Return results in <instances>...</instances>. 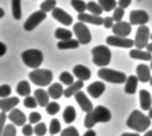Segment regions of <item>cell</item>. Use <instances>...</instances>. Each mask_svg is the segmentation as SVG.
<instances>
[{
	"label": "cell",
	"mask_w": 152,
	"mask_h": 136,
	"mask_svg": "<svg viewBox=\"0 0 152 136\" xmlns=\"http://www.w3.org/2000/svg\"><path fill=\"white\" fill-rule=\"evenodd\" d=\"M111 111L103 105H97L91 113H87L85 117L84 125L86 128L91 129L97 122H107L111 120Z\"/></svg>",
	"instance_id": "6da1fadb"
},
{
	"label": "cell",
	"mask_w": 152,
	"mask_h": 136,
	"mask_svg": "<svg viewBox=\"0 0 152 136\" xmlns=\"http://www.w3.org/2000/svg\"><path fill=\"white\" fill-rule=\"evenodd\" d=\"M126 125L128 128L133 129L137 133H141V132H145L151 126V119L149 116L144 114L142 111L134 110L128 117Z\"/></svg>",
	"instance_id": "7a4b0ae2"
},
{
	"label": "cell",
	"mask_w": 152,
	"mask_h": 136,
	"mask_svg": "<svg viewBox=\"0 0 152 136\" xmlns=\"http://www.w3.org/2000/svg\"><path fill=\"white\" fill-rule=\"evenodd\" d=\"M91 55H93V62L95 65L101 67V68H104L110 64L111 62V57H112V54L111 50L109 49L107 46L104 45H99L96 46L91 49Z\"/></svg>",
	"instance_id": "3957f363"
},
{
	"label": "cell",
	"mask_w": 152,
	"mask_h": 136,
	"mask_svg": "<svg viewBox=\"0 0 152 136\" xmlns=\"http://www.w3.org/2000/svg\"><path fill=\"white\" fill-rule=\"evenodd\" d=\"M29 79L31 83L40 87L50 86L53 81V72L47 69H37L29 73Z\"/></svg>",
	"instance_id": "277c9868"
},
{
	"label": "cell",
	"mask_w": 152,
	"mask_h": 136,
	"mask_svg": "<svg viewBox=\"0 0 152 136\" xmlns=\"http://www.w3.org/2000/svg\"><path fill=\"white\" fill-rule=\"evenodd\" d=\"M21 57H22L23 63L28 68L34 69V70H37L44 62V54L39 49H26L22 53Z\"/></svg>",
	"instance_id": "5b68a950"
},
{
	"label": "cell",
	"mask_w": 152,
	"mask_h": 136,
	"mask_svg": "<svg viewBox=\"0 0 152 136\" xmlns=\"http://www.w3.org/2000/svg\"><path fill=\"white\" fill-rule=\"evenodd\" d=\"M97 76L107 83H126L127 81V76L121 72V71H117L113 69H109V68H102L99 70L97 72Z\"/></svg>",
	"instance_id": "8992f818"
},
{
	"label": "cell",
	"mask_w": 152,
	"mask_h": 136,
	"mask_svg": "<svg viewBox=\"0 0 152 136\" xmlns=\"http://www.w3.org/2000/svg\"><path fill=\"white\" fill-rule=\"evenodd\" d=\"M73 32L76 34L77 40L83 44V45H87L91 41V33L88 26L85 23L78 22L73 25Z\"/></svg>",
	"instance_id": "52a82bcc"
},
{
	"label": "cell",
	"mask_w": 152,
	"mask_h": 136,
	"mask_svg": "<svg viewBox=\"0 0 152 136\" xmlns=\"http://www.w3.org/2000/svg\"><path fill=\"white\" fill-rule=\"evenodd\" d=\"M151 37V33H150V29L146 26V25H142V26H138L137 32L135 34V46H136V49L142 50L143 48H145L146 46L149 45V39Z\"/></svg>",
	"instance_id": "ba28073f"
},
{
	"label": "cell",
	"mask_w": 152,
	"mask_h": 136,
	"mask_svg": "<svg viewBox=\"0 0 152 136\" xmlns=\"http://www.w3.org/2000/svg\"><path fill=\"white\" fill-rule=\"evenodd\" d=\"M46 17H47V14L41 12V10H37V12L32 13L24 23V26H23L24 30L32 31L33 29H36L44 20H46Z\"/></svg>",
	"instance_id": "9c48e42d"
},
{
	"label": "cell",
	"mask_w": 152,
	"mask_h": 136,
	"mask_svg": "<svg viewBox=\"0 0 152 136\" xmlns=\"http://www.w3.org/2000/svg\"><path fill=\"white\" fill-rule=\"evenodd\" d=\"M149 14L142 10V9H137V10H132L129 14V23L132 25H145L149 22Z\"/></svg>",
	"instance_id": "30bf717a"
},
{
	"label": "cell",
	"mask_w": 152,
	"mask_h": 136,
	"mask_svg": "<svg viewBox=\"0 0 152 136\" xmlns=\"http://www.w3.org/2000/svg\"><path fill=\"white\" fill-rule=\"evenodd\" d=\"M107 44L114 47H122V48H132L135 46V41L129 38H120L115 36H109L107 37Z\"/></svg>",
	"instance_id": "8fae6325"
},
{
	"label": "cell",
	"mask_w": 152,
	"mask_h": 136,
	"mask_svg": "<svg viewBox=\"0 0 152 136\" xmlns=\"http://www.w3.org/2000/svg\"><path fill=\"white\" fill-rule=\"evenodd\" d=\"M113 36L120 37V38H128V36L132 32V24L128 22H119L115 23L112 28Z\"/></svg>",
	"instance_id": "7c38bea8"
},
{
	"label": "cell",
	"mask_w": 152,
	"mask_h": 136,
	"mask_svg": "<svg viewBox=\"0 0 152 136\" xmlns=\"http://www.w3.org/2000/svg\"><path fill=\"white\" fill-rule=\"evenodd\" d=\"M75 98H76L77 103L80 106V109H81L84 112H86V113H91V111L95 109V107L93 106V103L91 102V99L87 97V95H86L83 91H79L78 94H76V95H75Z\"/></svg>",
	"instance_id": "4fadbf2b"
},
{
	"label": "cell",
	"mask_w": 152,
	"mask_h": 136,
	"mask_svg": "<svg viewBox=\"0 0 152 136\" xmlns=\"http://www.w3.org/2000/svg\"><path fill=\"white\" fill-rule=\"evenodd\" d=\"M52 16H53V18H55L57 22L64 24L65 26L71 25L72 22H73L72 16L70 15L69 13H66L64 9H62V8H60V7H56L54 9L53 12H52Z\"/></svg>",
	"instance_id": "5bb4252c"
},
{
	"label": "cell",
	"mask_w": 152,
	"mask_h": 136,
	"mask_svg": "<svg viewBox=\"0 0 152 136\" xmlns=\"http://www.w3.org/2000/svg\"><path fill=\"white\" fill-rule=\"evenodd\" d=\"M20 103V98L16 96H12V97L7 98H1L0 99V109L1 112H10L14 109H16V106Z\"/></svg>",
	"instance_id": "9a60e30c"
},
{
	"label": "cell",
	"mask_w": 152,
	"mask_h": 136,
	"mask_svg": "<svg viewBox=\"0 0 152 136\" xmlns=\"http://www.w3.org/2000/svg\"><path fill=\"white\" fill-rule=\"evenodd\" d=\"M136 77L141 83H150L151 80V68L146 64H138L136 68Z\"/></svg>",
	"instance_id": "2e32d148"
},
{
	"label": "cell",
	"mask_w": 152,
	"mask_h": 136,
	"mask_svg": "<svg viewBox=\"0 0 152 136\" xmlns=\"http://www.w3.org/2000/svg\"><path fill=\"white\" fill-rule=\"evenodd\" d=\"M105 91V83L102 81H94L89 86H87V93L93 98H99Z\"/></svg>",
	"instance_id": "e0dca14e"
},
{
	"label": "cell",
	"mask_w": 152,
	"mask_h": 136,
	"mask_svg": "<svg viewBox=\"0 0 152 136\" xmlns=\"http://www.w3.org/2000/svg\"><path fill=\"white\" fill-rule=\"evenodd\" d=\"M8 119L13 122L15 126H25L26 122V116L23 113L20 109H14L8 114Z\"/></svg>",
	"instance_id": "ac0fdd59"
},
{
	"label": "cell",
	"mask_w": 152,
	"mask_h": 136,
	"mask_svg": "<svg viewBox=\"0 0 152 136\" xmlns=\"http://www.w3.org/2000/svg\"><path fill=\"white\" fill-rule=\"evenodd\" d=\"M73 76L78 78V80L80 81H87L91 79V72L87 67H85L83 64H78L73 68Z\"/></svg>",
	"instance_id": "d6986e66"
},
{
	"label": "cell",
	"mask_w": 152,
	"mask_h": 136,
	"mask_svg": "<svg viewBox=\"0 0 152 136\" xmlns=\"http://www.w3.org/2000/svg\"><path fill=\"white\" fill-rule=\"evenodd\" d=\"M78 20L79 22L81 23H89V24H94V25H103L104 22V18L101 17V16L96 15H91L88 13H84V14H79L78 15Z\"/></svg>",
	"instance_id": "ffe728a7"
},
{
	"label": "cell",
	"mask_w": 152,
	"mask_h": 136,
	"mask_svg": "<svg viewBox=\"0 0 152 136\" xmlns=\"http://www.w3.org/2000/svg\"><path fill=\"white\" fill-rule=\"evenodd\" d=\"M138 95H140V105H141V109L144 110V111H146V110L150 111L152 105L151 94L148 91H145V89H141L140 93H138Z\"/></svg>",
	"instance_id": "44dd1931"
},
{
	"label": "cell",
	"mask_w": 152,
	"mask_h": 136,
	"mask_svg": "<svg viewBox=\"0 0 152 136\" xmlns=\"http://www.w3.org/2000/svg\"><path fill=\"white\" fill-rule=\"evenodd\" d=\"M64 88L62 86L61 83H52L49 87H48V94H49V97H52L53 99H58L62 97V95H64Z\"/></svg>",
	"instance_id": "7402d4cb"
},
{
	"label": "cell",
	"mask_w": 152,
	"mask_h": 136,
	"mask_svg": "<svg viewBox=\"0 0 152 136\" xmlns=\"http://www.w3.org/2000/svg\"><path fill=\"white\" fill-rule=\"evenodd\" d=\"M34 97L37 99L38 104L42 107H46L50 102H49V94L42 88H38L34 91Z\"/></svg>",
	"instance_id": "603a6c76"
},
{
	"label": "cell",
	"mask_w": 152,
	"mask_h": 136,
	"mask_svg": "<svg viewBox=\"0 0 152 136\" xmlns=\"http://www.w3.org/2000/svg\"><path fill=\"white\" fill-rule=\"evenodd\" d=\"M84 87V81H80V80H77L75 83H72L71 86H69L68 88L64 91V96L66 98L71 97V96H75L76 94H78L79 91H81Z\"/></svg>",
	"instance_id": "cb8c5ba5"
},
{
	"label": "cell",
	"mask_w": 152,
	"mask_h": 136,
	"mask_svg": "<svg viewBox=\"0 0 152 136\" xmlns=\"http://www.w3.org/2000/svg\"><path fill=\"white\" fill-rule=\"evenodd\" d=\"M129 56L134 60L141 61H152V54L148 50H140V49H132L129 52Z\"/></svg>",
	"instance_id": "d4e9b609"
},
{
	"label": "cell",
	"mask_w": 152,
	"mask_h": 136,
	"mask_svg": "<svg viewBox=\"0 0 152 136\" xmlns=\"http://www.w3.org/2000/svg\"><path fill=\"white\" fill-rule=\"evenodd\" d=\"M137 83H138V79L136 76H129L127 78V81L125 85V91L129 95L135 94L137 91Z\"/></svg>",
	"instance_id": "484cf974"
},
{
	"label": "cell",
	"mask_w": 152,
	"mask_h": 136,
	"mask_svg": "<svg viewBox=\"0 0 152 136\" xmlns=\"http://www.w3.org/2000/svg\"><path fill=\"white\" fill-rule=\"evenodd\" d=\"M16 93L21 96H24V97H28L30 96L31 94V87H30V83H28L26 80H22L20 83H17L16 86Z\"/></svg>",
	"instance_id": "4316f807"
},
{
	"label": "cell",
	"mask_w": 152,
	"mask_h": 136,
	"mask_svg": "<svg viewBox=\"0 0 152 136\" xmlns=\"http://www.w3.org/2000/svg\"><path fill=\"white\" fill-rule=\"evenodd\" d=\"M76 117H77V112H76V109L73 106L69 105L64 109V112H63L64 122L71 124V122H73V121L76 120Z\"/></svg>",
	"instance_id": "83f0119b"
},
{
	"label": "cell",
	"mask_w": 152,
	"mask_h": 136,
	"mask_svg": "<svg viewBox=\"0 0 152 136\" xmlns=\"http://www.w3.org/2000/svg\"><path fill=\"white\" fill-rule=\"evenodd\" d=\"M55 37L60 39L61 41H66L72 39V31L64 29V28H57L55 30Z\"/></svg>",
	"instance_id": "f1b7e54d"
},
{
	"label": "cell",
	"mask_w": 152,
	"mask_h": 136,
	"mask_svg": "<svg viewBox=\"0 0 152 136\" xmlns=\"http://www.w3.org/2000/svg\"><path fill=\"white\" fill-rule=\"evenodd\" d=\"M80 46V42L77 39H71V40H66V41H58L57 47L60 49H76Z\"/></svg>",
	"instance_id": "f546056e"
},
{
	"label": "cell",
	"mask_w": 152,
	"mask_h": 136,
	"mask_svg": "<svg viewBox=\"0 0 152 136\" xmlns=\"http://www.w3.org/2000/svg\"><path fill=\"white\" fill-rule=\"evenodd\" d=\"M87 10L91 13V15H96V16H101V14L104 12L101 5L96 1H88L87 2Z\"/></svg>",
	"instance_id": "4dcf8cb0"
},
{
	"label": "cell",
	"mask_w": 152,
	"mask_h": 136,
	"mask_svg": "<svg viewBox=\"0 0 152 136\" xmlns=\"http://www.w3.org/2000/svg\"><path fill=\"white\" fill-rule=\"evenodd\" d=\"M12 12L15 20H21L22 17V8H21V1L20 0H13L12 2Z\"/></svg>",
	"instance_id": "1f68e13d"
},
{
	"label": "cell",
	"mask_w": 152,
	"mask_h": 136,
	"mask_svg": "<svg viewBox=\"0 0 152 136\" xmlns=\"http://www.w3.org/2000/svg\"><path fill=\"white\" fill-rule=\"evenodd\" d=\"M99 4L101 5L102 9L104 12H110V10H114L115 8L118 7V1L115 0H99Z\"/></svg>",
	"instance_id": "d6a6232c"
},
{
	"label": "cell",
	"mask_w": 152,
	"mask_h": 136,
	"mask_svg": "<svg viewBox=\"0 0 152 136\" xmlns=\"http://www.w3.org/2000/svg\"><path fill=\"white\" fill-rule=\"evenodd\" d=\"M56 1L55 0H46V1H42L40 4V10L44 12V13H48V12H53L54 9L56 8Z\"/></svg>",
	"instance_id": "836d02e7"
},
{
	"label": "cell",
	"mask_w": 152,
	"mask_h": 136,
	"mask_svg": "<svg viewBox=\"0 0 152 136\" xmlns=\"http://www.w3.org/2000/svg\"><path fill=\"white\" fill-rule=\"evenodd\" d=\"M70 4L79 14H84L85 10H87V2H85L83 0H72Z\"/></svg>",
	"instance_id": "e575fe53"
},
{
	"label": "cell",
	"mask_w": 152,
	"mask_h": 136,
	"mask_svg": "<svg viewBox=\"0 0 152 136\" xmlns=\"http://www.w3.org/2000/svg\"><path fill=\"white\" fill-rule=\"evenodd\" d=\"M73 78L75 77L72 76L70 72H68V71H64V72H62L61 75H60V81H61V83H63V85H65V86H71L72 83H75L76 81L73 80Z\"/></svg>",
	"instance_id": "d590c367"
},
{
	"label": "cell",
	"mask_w": 152,
	"mask_h": 136,
	"mask_svg": "<svg viewBox=\"0 0 152 136\" xmlns=\"http://www.w3.org/2000/svg\"><path fill=\"white\" fill-rule=\"evenodd\" d=\"M48 132H49L50 136H54L56 134H58V133H61V122L57 119H52Z\"/></svg>",
	"instance_id": "8d00e7d4"
},
{
	"label": "cell",
	"mask_w": 152,
	"mask_h": 136,
	"mask_svg": "<svg viewBox=\"0 0 152 136\" xmlns=\"http://www.w3.org/2000/svg\"><path fill=\"white\" fill-rule=\"evenodd\" d=\"M60 110H61V106H60L58 103H56L55 101H54V102H50L48 105L46 106V111H47V113L50 114V116L56 114Z\"/></svg>",
	"instance_id": "74e56055"
},
{
	"label": "cell",
	"mask_w": 152,
	"mask_h": 136,
	"mask_svg": "<svg viewBox=\"0 0 152 136\" xmlns=\"http://www.w3.org/2000/svg\"><path fill=\"white\" fill-rule=\"evenodd\" d=\"M23 104H24L25 107H28V109H34V107H37V105H39L34 96H28V97H25L24 101H23Z\"/></svg>",
	"instance_id": "f35d334b"
},
{
	"label": "cell",
	"mask_w": 152,
	"mask_h": 136,
	"mask_svg": "<svg viewBox=\"0 0 152 136\" xmlns=\"http://www.w3.org/2000/svg\"><path fill=\"white\" fill-rule=\"evenodd\" d=\"M16 126L13 124L7 125L5 129L1 132V136H16Z\"/></svg>",
	"instance_id": "ab89813d"
},
{
	"label": "cell",
	"mask_w": 152,
	"mask_h": 136,
	"mask_svg": "<svg viewBox=\"0 0 152 136\" xmlns=\"http://www.w3.org/2000/svg\"><path fill=\"white\" fill-rule=\"evenodd\" d=\"M124 15H125V9H122V8H120V7H117L113 10V16H112V18H113V21L115 23L122 22Z\"/></svg>",
	"instance_id": "60d3db41"
},
{
	"label": "cell",
	"mask_w": 152,
	"mask_h": 136,
	"mask_svg": "<svg viewBox=\"0 0 152 136\" xmlns=\"http://www.w3.org/2000/svg\"><path fill=\"white\" fill-rule=\"evenodd\" d=\"M60 136H80V135H79V132H78V129L76 127L69 126L64 130H62Z\"/></svg>",
	"instance_id": "b9f144b4"
},
{
	"label": "cell",
	"mask_w": 152,
	"mask_h": 136,
	"mask_svg": "<svg viewBox=\"0 0 152 136\" xmlns=\"http://www.w3.org/2000/svg\"><path fill=\"white\" fill-rule=\"evenodd\" d=\"M47 133V127L44 122H39L34 127V134L37 136H44Z\"/></svg>",
	"instance_id": "7bdbcfd3"
},
{
	"label": "cell",
	"mask_w": 152,
	"mask_h": 136,
	"mask_svg": "<svg viewBox=\"0 0 152 136\" xmlns=\"http://www.w3.org/2000/svg\"><path fill=\"white\" fill-rule=\"evenodd\" d=\"M10 94H12V88H10V86H8V85H2V86L0 87V96H1V98L10 97V96H9Z\"/></svg>",
	"instance_id": "ee69618b"
},
{
	"label": "cell",
	"mask_w": 152,
	"mask_h": 136,
	"mask_svg": "<svg viewBox=\"0 0 152 136\" xmlns=\"http://www.w3.org/2000/svg\"><path fill=\"white\" fill-rule=\"evenodd\" d=\"M41 120V114L39 113V112H31L30 116H29V122H30L31 125L32 124H39Z\"/></svg>",
	"instance_id": "f6af8a7d"
},
{
	"label": "cell",
	"mask_w": 152,
	"mask_h": 136,
	"mask_svg": "<svg viewBox=\"0 0 152 136\" xmlns=\"http://www.w3.org/2000/svg\"><path fill=\"white\" fill-rule=\"evenodd\" d=\"M22 133L24 136H32V134L34 133V127H32L31 124H28V125L23 126Z\"/></svg>",
	"instance_id": "bcb514c9"
},
{
	"label": "cell",
	"mask_w": 152,
	"mask_h": 136,
	"mask_svg": "<svg viewBox=\"0 0 152 136\" xmlns=\"http://www.w3.org/2000/svg\"><path fill=\"white\" fill-rule=\"evenodd\" d=\"M114 21L112 17H110V16H107V17H105L104 18V22H103V25H104V28L105 29H112L114 26Z\"/></svg>",
	"instance_id": "7dc6e473"
},
{
	"label": "cell",
	"mask_w": 152,
	"mask_h": 136,
	"mask_svg": "<svg viewBox=\"0 0 152 136\" xmlns=\"http://www.w3.org/2000/svg\"><path fill=\"white\" fill-rule=\"evenodd\" d=\"M6 118H7V114L5 112H1L0 113V132H2L5 129V122H6Z\"/></svg>",
	"instance_id": "c3c4849f"
},
{
	"label": "cell",
	"mask_w": 152,
	"mask_h": 136,
	"mask_svg": "<svg viewBox=\"0 0 152 136\" xmlns=\"http://www.w3.org/2000/svg\"><path fill=\"white\" fill-rule=\"evenodd\" d=\"M130 4H132L130 0H119V1H118V7L125 9V8L129 7Z\"/></svg>",
	"instance_id": "681fc988"
},
{
	"label": "cell",
	"mask_w": 152,
	"mask_h": 136,
	"mask_svg": "<svg viewBox=\"0 0 152 136\" xmlns=\"http://www.w3.org/2000/svg\"><path fill=\"white\" fill-rule=\"evenodd\" d=\"M0 47H1V50H0V56L2 57V56L6 54V50H7V46L5 45L4 42H0Z\"/></svg>",
	"instance_id": "f907efd6"
},
{
	"label": "cell",
	"mask_w": 152,
	"mask_h": 136,
	"mask_svg": "<svg viewBox=\"0 0 152 136\" xmlns=\"http://www.w3.org/2000/svg\"><path fill=\"white\" fill-rule=\"evenodd\" d=\"M83 136H96V132L93 130V129H88Z\"/></svg>",
	"instance_id": "816d5d0a"
},
{
	"label": "cell",
	"mask_w": 152,
	"mask_h": 136,
	"mask_svg": "<svg viewBox=\"0 0 152 136\" xmlns=\"http://www.w3.org/2000/svg\"><path fill=\"white\" fill-rule=\"evenodd\" d=\"M121 136H140L138 133H124L121 134Z\"/></svg>",
	"instance_id": "f5cc1de1"
},
{
	"label": "cell",
	"mask_w": 152,
	"mask_h": 136,
	"mask_svg": "<svg viewBox=\"0 0 152 136\" xmlns=\"http://www.w3.org/2000/svg\"><path fill=\"white\" fill-rule=\"evenodd\" d=\"M146 49H148V52H149V53L152 54V42H150L149 45L146 46Z\"/></svg>",
	"instance_id": "db71d44e"
},
{
	"label": "cell",
	"mask_w": 152,
	"mask_h": 136,
	"mask_svg": "<svg viewBox=\"0 0 152 136\" xmlns=\"http://www.w3.org/2000/svg\"><path fill=\"white\" fill-rule=\"evenodd\" d=\"M144 136H152V130H149L144 134Z\"/></svg>",
	"instance_id": "11a10c76"
},
{
	"label": "cell",
	"mask_w": 152,
	"mask_h": 136,
	"mask_svg": "<svg viewBox=\"0 0 152 136\" xmlns=\"http://www.w3.org/2000/svg\"><path fill=\"white\" fill-rule=\"evenodd\" d=\"M4 14H5V13H4V9H2V8H0V18H1V17H4Z\"/></svg>",
	"instance_id": "9f6ffc18"
},
{
	"label": "cell",
	"mask_w": 152,
	"mask_h": 136,
	"mask_svg": "<svg viewBox=\"0 0 152 136\" xmlns=\"http://www.w3.org/2000/svg\"><path fill=\"white\" fill-rule=\"evenodd\" d=\"M149 117H150V119H152V107L150 109V111H149Z\"/></svg>",
	"instance_id": "6f0895ef"
},
{
	"label": "cell",
	"mask_w": 152,
	"mask_h": 136,
	"mask_svg": "<svg viewBox=\"0 0 152 136\" xmlns=\"http://www.w3.org/2000/svg\"><path fill=\"white\" fill-rule=\"evenodd\" d=\"M150 85L152 86V78H151V80H150Z\"/></svg>",
	"instance_id": "680465c9"
},
{
	"label": "cell",
	"mask_w": 152,
	"mask_h": 136,
	"mask_svg": "<svg viewBox=\"0 0 152 136\" xmlns=\"http://www.w3.org/2000/svg\"><path fill=\"white\" fill-rule=\"evenodd\" d=\"M150 68H151V70H152V61H151V64H150Z\"/></svg>",
	"instance_id": "91938a15"
},
{
	"label": "cell",
	"mask_w": 152,
	"mask_h": 136,
	"mask_svg": "<svg viewBox=\"0 0 152 136\" xmlns=\"http://www.w3.org/2000/svg\"><path fill=\"white\" fill-rule=\"evenodd\" d=\"M150 39H151V40H152V33H151V37H150Z\"/></svg>",
	"instance_id": "94428289"
}]
</instances>
